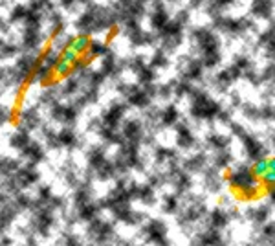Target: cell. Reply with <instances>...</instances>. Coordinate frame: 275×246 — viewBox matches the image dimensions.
I'll return each instance as SVG.
<instances>
[{
	"instance_id": "6da1fadb",
	"label": "cell",
	"mask_w": 275,
	"mask_h": 246,
	"mask_svg": "<svg viewBox=\"0 0 275 246\" xmlns=\"http://www.w3.org/2000/svg\"><path fill=\"white\" fill-rule=\"evenodd\" d=\"M230 186L242 199H257L263 193V184L250 167H238L230 175Z\"/></svg>"
},
{
	"instance_id": "7a4b0ae2",
	"label": "cell",
	"mask_w": 275,
	"mask_h": 246,
	"mask_svg": "<svg viewBox=\"0 0 275 246\" xmlns=\"http://www.w3.org/2000/svg\"><path fill=\"white\" fill-rule=\"evenodd\" d=\"M191 114L198 120H211L215 116H220V107L205 94H195L191 103Z\"/></svg>"
},
{
	"instance_id": "3957f363",
	"label": "cell",
	"mask_w": 275,
	"mask_h": 246,
	"mask_svg": "<svg viewBox=\"0 0 275 246\" xmlns=\"http://www.w3.org/2000/svg\"><path fill=\"white\" fill-rule=\"evenodd\" d=\"M145 233H147V237L153 241V243L167 246V243H165L167 230H165V226H163V222H160V220H151L147 226H145Z\"/></svg>"
},
{
	"instance_id": "277c9868",
	"label": "cell",
	"mask_w": 275,
	"mask_h": 246,
	"mask_svg": "<svg viewBox=\"0 0 275 246\" xmlns=\"http://www.w3.org/2000/svg\"><path fill=\"white\" fill-rule=\"evenodd\" d=\"M242 143H244V147H246V153H248V156H250L253 162H255V160H259V158H264V147H263V143L259 142V140H255V138L250 136V134H244Z\"/></svg>"
},
{
	"instance_id": "5b68a950",
	"label": "cell",
	"mask_w": 275,
	"mask_h": 246,
	"mask_svg": "<svg viewBox=\"0 0 275 246\" xmlns=\"http://www.w3.org/2000/svg\"><path fill=\"white\" fill-rule=\"evenodd\" d=\"M240 76V70H238L237 66L233 65L231 68H226V70H222L220 74L217 76V81H215V84H217L218 88H228L235 79Z\"/></svg>"
},
{
	"instance_id": "8992f818",
	"label": "cell",
	"mask_w": 275,
	"mask_h": 246,
	"mask_svg": "<svg viewBox=\"0 0 275 246\" xmlns=\"http://www.w3.org/2000/svg\"><path fill=\"white\" fill-rule=\"evenodd\" d=\"M274 11V0H253L251 2V13L261 19H268Z\"/></svg>"
},
{
	"instance_id": "52a82bcc",
	"label": "cell",
	"mask_w": 275,
	"mask_h": 246,
	"mask_svg": "<svg viewBox=\"0 0 275 246\" xmlns=\"http://www.w3.org/2000/svg\"><path fill=\"white\" fill-rule=\"evenodd\" d=\"M90 42H92V39H90V35L79 33V35H76L74 39H70V48H72V50H76V52L79 53V55H84V53L88 52Z\"/></svg>"
},
{
	"instance_id": "ba28073f",
	"label": "cell",
	"mask_w": 275,
	"mask_h": 246,
	"mask_svg": "<svg viewBox=\"0 0 275 246\" xmlns=\"http://www.w3.org/2000/svg\"><path fill=\"white\" fill-rule=\"evenodd\" d=\"M176 142L182 149H191L193 145H195V136H193V132L187 129L186 125H180L178 127V138H176Z\"/></svg>"
},
{
	"instance_id": "9c48e42d",
	"label": "cell",
	"mask_w": 275,
	"mask_h": 246,
	"mask_svg": "<svg viewBox=\"0 0 275 246\" xmlns=\"http://www.w3.org/2000/svg\"><path fill=\"white\" fill-rule=\"evenodd\" d=\"M220 245V235H218L217 228H213L209 232H205L200 237V246H218Z\"/></svg>"
},
{
	"instance_id": "30bf717a",
	"label": "cell",
	"mask_w": 275,
	"mask_h": 246,
	"mask_svg": "<svg viewBox=\"0 0 275 246\" xmlns=\"http://www.w3.org/2000/svg\"><path fill=\"white\" fill-rule=\"evenodd\" d=\"M251 171L255 173V176L257 178H263L266 173L270 171V158H259V160H255L253 162V167H251Z\"/></svg>"
},
{
	"instance_id": "8fae6325",
	"label": "cell",
	"mask_w": 275,
	"mask_h": 246,
	"mask_svg": "<svg viewBox=\"0 0 275 246\" xmlns=\"http://www.w3.org/2000/svg\"><path fill=\"white\" fill-rule=\"evenodd\" d=\"M202 70H204L202 63H198V61H193V63H189L187 68H186V79L187 81H195V79H198L200 76H202Z\"/></svg>"
},
{
	"instance_id": "7c38bea8",
	"label": "cell",
	"mask_w": 275,
	"mask_h": 246,
	"mask_svg": "<svg viewBox=\"0 0 275 246\" xmlns=\"http://www.w3.org/2000/svg\"><path fill=\"white\" fill-rule=\"evenodd\" d=\"M88 59H94V57H99V55H105L107 53V44L103 42V41H94L90 42V48H88Z\"/></svg>"
},
{
	"instance_id": "4fadbf2b",
	"label": "cell",
	"mask_w": 275,
	"mask_h": 246,
	"mask_svg": "<svg viewBox=\"0 0 275 246\" xmlns=\"http://www.w3.org/2000/svg\"><path fill=\"white\" fill-rule=\"evenodd\" d=\"M268 217H270L268 206H259V207H251L250 209V219H253L255 222H264Z\"/></svg>"
},
{
	"instance_id": "5bb4252c",
	"label": "cell",
	"mask_w": 275,
	"mask_h": 246,
	"mask_svg": "<svg viewBox=\"0 0 275 246\" xmlns=\"http://www.w3.org/2000/svg\"><path fill=\"white\" fill-rule=\"evenodd\" d=\"M72 68H74V65H72V63L64 61V59H61L57 65H55V68H53V76H55V78H66V76L70 74Z\"/></svg>"
},
{
	"instance_id": "9a60e30c",
	"label": "cell",
	"mask_w": 275,
	"mask_h": 246,
	"mask_svg": "<svg viewBox=\"0 0 275 246\" xmlns=\"http://www.w3.org/2000/svg\"><path fill=\"white\" fill-rule=\"evenodd\" d=\"M207 143L211 145L213 149H217V151H226V147L230 145V138H224V136H218V134H213V136H209Z\"/></svg>"
},
{
	"instance_id": "2e32d148",
	"label": "cell",
	"mask_w": 275,
	"mask_h": 246,
	"mask_svg": "<svg viewBox=\"0 0 275 246\" xmlns=\"http://www.w3.org/2000/svg\"><path fill=\"white\" fill-rule=\"evenodd\" d=\"M176 122H178V110L174 107H167L161 114V123L163 125H174Z\"/></svg>"
},
{
	"instance_id": "e0dca14e",
	"label": "cell",
	"mask_w": 275,
	"mask_h": 246,
	"mask_svg": "<svg viewBox=\"0 0 275 246\" xmlns=\"http://www.w3.org/2000/svg\"><path fill=\"white\" fill-rule=\"evenodd\" d=\"M228 215L222 211V209H217V211H213L211 213V226H215V228H222V226H226V222H228Z\"/></svg>"
},
{
	"instance_id": "ac0fdd59",
	"label": "cell",
	"mask_w": 275,
	"mask_h": 246,
	"mask_svg": "<svg viewBox=\"0 0 275 246\" xmlns=\"http://www.w3.org/2000/svg\"><path fill=\"white\" fill-rule=\"evenodd\" d=\"M61 59H64V61H68V63H72V65H76L77 61L81 59V55L76 52V50H72L70 46H66L63 52H61Z\"/></svg>"
},
{
	"instance_id": "d6986e66",
	"label": "cell",
	"mask_w": 275,
	"mask_h": 246,
	"mask_svg": "<svg viewBox=\"0 0 275 246\" xmlns=\"http://www.w3.org/2000/svg\"><path fill=\"white\" fill-rule=\"evenodd\" d=\"M205 164V158L202 155H196L193 156L191 160H187L186 162V169H189V171H198L202 165Z\"/></svg>"
},
{
	"instance_id": "ffe728a7",
	"label": "cell",
	"mask_w": 275,
	"mask_h": 246,
	"mask_svg": "<svg viewBox=\"0 0 275 246\" xmlns=\"http://www.w3.org/2000/svg\"><path fill=\"white\" fill-rule=\"evenodd\" d=\"M230 162H231L230 153H226V151H218L217 153V165L218 167H226Z\"/></svg>"
},
{
	"instance_id": "44dd1931",
	"label": "cell",
	"mask_w": 275,
	"mask_h": 246,
	"mask_svg": "<svg viewBox=\"0 0 275 246\" xmlns=\"http://www.w3.org/2000/svg\"><path fill=\"white\" fill-rule=\"evenodd\" d=\"M81 219H86V220H90V219H94L96 217V207L94 206H81Z\"/></svg>"
},
{
	"instance_id": "7402d4cb",
	"label": "cell",
	"mask_w": 275,
	"mask_h": 246,
	"mask_svg": "<svg viewBox=\"0 0 275 246\" xmlns=\"http://www.w3.org/2000/svg\"><path fill=\"white\" fill-rule=\"evenodd\" d=\"M263 235L266 237V239L275 241V222H272V224H266V226L263 228Z\"/></svg>"
},
{
	"instance_id": "603a6c76",
	"label": "cell",
	"mask_w": 275,
	"mask_h": 246,
	"mask_svg": "<svg viewBox=\"0 0 275 246\" xmlns=\"http://www.w3.org/2000/svg\"><path fill=\"white\" fill-rule=\"evenodd\" d=\"M178 206V201H176V197H167L165 199V211L167 213H173L174 209Z\"/></svg>"
},
{
	"instance_id": "cb8c5ba5",
	"label": "cell",
	"mask_w": 275,
	"mask_h": 246,
	"mask_svg": "<svg viewBox=\"0 0 275 246\" xmlns=\"http://www.w3.org/2000/svg\"><path fill=\"white\" fill-rule=\"evenodd\" d=\"M165 65H167V57L161 52H158L156 55H154L153 66H165Z\"/></svg>"
},
{
	"instance_id": "d4e9b609",
	"label": "cell",
	"mask_w": 275,
	"mask_h": 246,
	"mask_svg": "<svg viewBox=\"0 0 275 246\" xmlns=\"http://www.w3.org/2000/svg\"><path fill=\"white\" fill-rule=\"evenodd\" d=\"M264 78L270 79V81H272V83L275 84V65H272V66L268 68V70H266V74H264Z\"/></svg>"
},
{
	"instance_id": "484cf974",
	"label": "cell",
	"mask_w": 275,
	"mask_h": 246,
	"mask_svg": "<svg viewBox=\"0 0 275 246\" xmlns=\"http://www.w3.org/2000/svg\"><path fill=\"white\" fill-rule=\"evenodd\" d=\"M270 169L275 171V158H270Z\"/></svg>"
}]
</instances>
